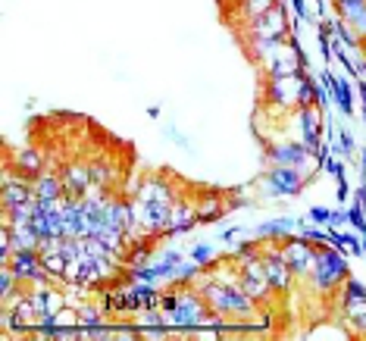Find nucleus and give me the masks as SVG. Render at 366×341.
<instances>
[{"label": "nucleus", "mask_w": 366, "mask_h": 341, "mask_svg": "<svg viewBox=\"0 0 366 341\" xmlns=\"http://www.w3.org/2000/svg\"><path fill=\"white\" fill-rule=\"evenodd\" d=\"M13 272L29 285H41V282H51V272L41 263V251H13L10 257Z\"/></svg>", "instance_id": "nucleus-9"}, {"label": "nucleus", "mask_w": 366, "mask_h": 341, "mask_svg": "<svg viewBox=\"0 0 366 341\" xmlns=\"http://www.w3.org/2000/svg\"><path fill=\"white\" fill-rule=\"evenodd\" d=\"M6 163L13 166V169H19L22 176H29V179H38L41 172H44V163H47V157L44 151H38V147H19L16 151V157H6Z\"/></svg>", "instance_id": "nucleus-15"}, {"label": "nucleus", "mask_w": 366, "mask_h": 341, "mask_svg": "<svg viewBox=\"0 0 366 341\" xmlns=\"http://www.w3.org/2000/svg\"><path fill=\"white\" fill-rule=\"evenodd\" d=\"M310 219L316 222V226H332V213L326 210V207H313V210H310Z\"/></svg>", "instance_id": "nucleus-27"}, {"label": "nucleus", "mask_w": 366, "mask_h": 341, "mask_svg": "<svg viewBox=\"0 0 366 341\" xmlns=\"http://www.w3.org/2000/svg\"><path fill=\"white\" fill-rule=\"evenodd\" d=\"M182 263H185V257H182L179 251L163 254V260H157V270H160V282H163V279H172V272H176Z\"/></svg>", "instance_id": "nucleus-25"}, {"label": "nucleus", "mask_w": 366, "mask_h": 341, "mask_svg": "<svg viewBox=\"0 0 366 341\" xmlns=\"http://www.w3.org/2000/svg\"><path fill=\"white\" fill-rule=\"evenodd\" d=\"M31 188H35V197L38 201H63L66 197V188H63V176L56 172H41L38 179H31Z\"/></svg>", "instance_id": "nucleus-16"}, {"label": "nucleus", "mask_w": 366, "mask_h": 341, "mask_svg": "<svg viewBox=\"0 0 366 341\" xmlns=\"http://www.w3.org/2000/svg\"><path fill=\"white\" fill-rule=\"evenodd\" d=\"M247 31V44H285L288 41V16L285 6H272L263 16H257L254 22L244 26Z\"/></svg>", "instance_id": "nucleus-3"}, {"label": "nucleus", "mask_w": 366, "mask_h": 341, "mask_svg": "<svg viewBox=\"0 0 366 341\" xmlns=\"http://www.w3.org/2000/svg\"><path fill=\"white\" fill-rule=\"evenodd\" d=\"M63 188H66V197H85V191L94 185V179H91V163H69L63 166Z\"/></svg>", "instance_id": "nucleus-14"}, {"label": "nucleus", "mask_w": 366, "mask_h": 341, "mask_svg": "<svg viewBox=\"0 0 366 341\" xmlns=\"http://www.w3.org/2000/svg\"><path fill=\"white\" fill-rule=\"evenodd\" d=\"M307 185V172L297 166H269V172L263 176V188L269 197H295L301 194Z\"/></svg>", "instance_id": "nucleus-5"}, {"label": "nucleus", "mask_w": 366, "mask_h": 341, "mask_svg": "<svg viewBox=\"0 0 366 341\" xmlns=\"http://www.w3.org/2000/svg\"><path fill=\"white\" fill-rule=\"evenodd\" d=\"M263 154L269 166H297V169H304L313 160V151L304 141H272V144H266Z\"/></svg>", "instance_id": "nucleus-7"}, {"label": "nucleus", "mask_w": 366, "mask_h": 341, "mask_svg": "<svg viewBox=\"0 0 366 341\" xmlns=\"http://www.w3.org/2000/svg\"><path fill=\"white\" fill-rule=\"evenodd\" d=\"M191 260H194V263H201V266H210L213 263V247L210 244H207V241H201V244H194V247H191Z\"/></svg>", "instance_id": "nucleus-26"}, {"label": "nucleus", "mask_w": 366, "mask_h": 341, "mask_svg": "<svg viewBox=\"0 0 366 341\" xmlns=\"http://www.w3.org/2000/svg\"><path fill=\"white\" fill-rule=\"evenodd\" d=\"M197 222H201L197 204L176 201V204H172V210H169V219H166V226H163V235H188Z\"/></svg>", "instance_id": "nucleus-12"}, {"label": "nucleus", "mask_w": 366, "mask_h": 341, "mask_svg": "<svg viewBox=\"0 0 366 341\" xmlns=\"http://www.w3.org/2000/svg\"><path fill=\"white\" fill-rule=\"evenodd\" d=\"M326 169L332 172V176H338V179H341V163H335V160H332V163H326Z\"/></svg>", "instance_id": "nucleus-32"}, {"label": "nucleus", "mask_w": 366, "mask_h": 341, "mask_svg": "<svg viewBox=\"0 0 366 341\" xmlns=\"http://www.w3.org/2000/svg\"><path fill=\"white\" fill-rule=\"evenodd\" d=\"M160 310L166 322L176 329H197L219 322L216 313L210 310V304H207V297L194 285H172V291H166L160 297Z\"/></svg>", "instance_id": "nucleus-1"}, {"label": "nucleus", "mask_w": 366, "mask_h": 341, "mask_svg": "<svg viewBox=\"0 0 366 341\" xmlns=\"http://www.w3.org/2000/svg\"><path fill=\"white\" fill-rule=\"evenodd\" d=\"M60 219H63V235L88 238V216H85L81 197H63L60 201Z\"/></svg>", "instance_id": "nucleus-10"}, {"label": "nucleus", "mask_w": 366, "mask_h": 341, "mask_svg": "<svg viewBox=\"0 0 366 341\" xmlns=\"http://www.w3.org/2000/svg\"><path fill=\"white\" fill-rule=\"evenodd\" d=\"M347 26H351V29L357 31V38H360V41H366V10H363L360 16H357L354 22H347Z\"/></svg>", "instance_id": "nucleus-30"}, {"label": "nucleus", "mask_w": 366, "mask_h": 341, "mask_svg": "<svg viewBox=\"0 0 366 341\" xmlns=\"http://www.w3.org/2000/svg\"><path fill=\"white\" fill-rule=\"evenodd\" d=\"M31 304H35V316H38V326H54L56 313L66 307L63 295L56 291L51 282H41V285H31Z\"/></svg>", "instance_id": "nucleus-8"}, {"label": "nucleus", "mask_w": 366, "mask_h": 341, "mask_svg": "<svg viewBox=\"0 0 366 341\" xmlns=\"http://www.w3.org/2000/svg\"><path fill=\"white\" fill-rule=\"evenodd\" d=\"M291 10H295L297 22H307V19H310V10H307V0H291Z\"/></svg>", "instance_id": "nucleus-28"}, {"label": "nucleus", "mask_w": 366, "mask_h": 341, "mask_svg": "<svg viewBox=\"0 0 366 341\" xmlns=\"http://www.w3.org/2000/svg\"><path fill=\"white\" fill-rule=\"evenodd\" d=\"M31 226L44 238H56L63 235V219H60V201H38L35 216H31Z\"/></svg>", "instance_id": "nucleus-11"}, {"label": "nucleus", "mask_w": 366, "mask_h": 341, "mask_svg": "<svg viewBox=\"0 0 366 341\" xmlns=\"http://www.w3.org/2000/svg\"><path fill=\"white\" fill-rule=\"evenodd\" d=\"M297 132H301V141L310 151L316 154L322 147V138H320V132H322V119H320V107H301L297 110Z\"/></svg>", "instance_id": "nucleus-13"}, {"label": "nucleus", "mask_w": 366, "mask_h": 341, "mask_svg": "<svg viewBox=\"0 0 366 341\" xmlns=\"http://www.w3.org/2000/svg\"><path fill=\"white\" fill-rule=\"evenodd\" d=\"M338 147H341V154L345 157H351L354 154V138L347 135V132H338Z\"/></svg>", "instance_id": "nucleus-29"}, {"label": "nucleus", "mask_w": 366, "mask_h": 341, "mask_svg": "<svg viewBox=\"0 0 366 341\" xmlns=\"http://www.w3.org/2000/svg\"><path fill=\"white\" fill-rule=\"evenodd\" d=\"M272 6H276V0H238V19L247 26V22H254L257 16H263Z\"/></svg>", "instance_id": "nucleus-21"}, {"label": "nucleus", "mask_w": 366, "mask_h": 341, "mask_svg": "<svg viewBox=\"0 0 366 341\" xmlns=\"http://www.w3.org/2000/svg\"><path fill=\"white\" fill-rule=\"evenodd\" d=\"M304 222L301 219H272V222H260L257 226V235H260L263 241H282V238H288L295 229H301Z\"/></svg>", "instance_id": "nucleus-17"}, {"label": "nucleus", "mask_w": 366, "mask_h": 341, "mask_svg": "<svg viewBox=\"0 0 366 341\" xmlns=\"http://www.w3.org/2000/svg\"><path fill=\"white\" fill-rule=\"evenodd\" d=\"M316 247H320V244L310 241V238H304V235L282 238L279 251H282V257H285V263L291 266L295 279H307V276H310V270H313V263H316Z\"/></svg>", "instance_id": "nucleus-4"}, {"label": "nucleus", "mask_w": 366, "mask_h": 341, "mask_svg": "<svg viewBox=\"0 0 366 341\" xmlns=\"http://www.w3.org/2000/svg\"><path fill=\"white\" fill-rule=\"evenodd\" d=\"M22 291V279L13 272L10 263H0V307H6Z\"/></svg>", "instance_id": "nucleus-20"}, {"label": "nucleus", "mask_w": 366, "mask_h": 341, "mask_svg": "<svg viewBox=\"0 0 366 341\" xmlns=\"http://www.w3.org/2000/svg\"><path fill=\"white\" fill-rule=\"evenodd\" d=\"M260 260H263V272H266V279H269L272 291H276V295H288L291 285H295V272H291V266L285 263V257H282L279 247L276 244L260 247Z\"/></svg>", "instance_id": "nucleus-6"}, {"label": "nucleus", "mask_w": 366, "mask_h": 341, "mask_svg": "<svg viewBox=\"0 0 366 341\" xmlns=\"http://www.w3.org/2000/svg\"><path fill=\"white\" fill-rule=\"evenodd\" d=\"M229 210H235V207H229V201L219 194V191H210V194H207V201H197L201 222H213V219H219V216L229 213Z\"/></svg>", "instance_id": "nucleus-18"}, {"label": "nucleus", "mask_w": 366, "mask_h": 341, "mask_svg": "<svg viewBox=\"0 0 366 341\" xmlns=\"http://www.w3.org/2000/svg\"><path fill=\"white\" fill-rule=\"evenodd\" d=\"M335 10L345 22H354L357 16L366 10V0H335Z\"/></svg>", "instance_id": "nucleus-24"}, {"label": "nucleus", "mask_w": 366, "mask_h": 341, "mask_svg": "<svg viewBox=\"0 0 366 341\" xmlns=\"http://www.w3.org/2000/svg\"><path fill=\"white\" fill-rule=\"evenodd\" d=\"M363 251H366V241H363Z\"/></svg>", "instance_id": "nucleus-35"}, {"label": "nucleus", "mask_w": 366, "mask_h": 341, "mask_svg": "<svg viewBox=\"0 0 366 341\" xmlns=\"http://www.w3.org/2000/svg\"><path fill=\"white\" fill-rule=\"evenodd\" d=\"M91 179H94V185H101V188H110L116 182V169L110 166L107 157H97V160L91 163Z\"/></svg>", "instance_id": "nucleus-22"}, {"label": "nucleus", "mask_w": 366, "mask_h": 341, "mask_svg": "<svg viewBox=\"0 0 366 341\" xmlns=\"http://www.w3.org/2000/svg\"><path fill=\"white\" fill-rule=\"evenodd\" d=\"M363 169H366V154H363Z\"/></svg>", "instance_id": "nucleus-34"}, {"label": "nucleus", "mask_w": 366, "mask_h": 341, "mask_svg": "<svg viewBox=\"0 0 366 341\" xmlns=\"http://www.w3.org/2000/svg\"><path fill=\"white\" fill-rule=\"evenodd\" d=\"M326 85H329L332 94H335L338 110H341V113H351V110H354V91H351V85H347V79L326 72Z\"/></svg>", "instance_id": "nucleus-19"}, {"label": "nucleus", "mask_w": 366, "mask_h": 341, "mask_svg": "<svg viewBox=\"0 0 366 341\" xmlns=\"http://www.w3.org/2000/svg\"><path fill=\"white\" fill-rule=\"evenodd\" d=\"M79 326L81 329H97V326H104V313L101 310H97V307L94 304H81L79 307Z\"/></svg>", "instance_id": "nucleus-23"}, {"label": "nucleus", "mask_w": 366, "mask_h": 341, "mask_svg": "<svg viewBox=\"0 0 366 341\" xmlns=\"http://www.w3.org/2000/svg\"><path fill=\"white\" fill-rule=\"evenodd\" d=\"M347 276H351V272H347V260L335 247H326V244L316 247V263H313L310 276H307V282H310V288L316 295H335V291L345 288Z\"/></svg>", "instance_id": "nucleus-2"}, {"label": "nucleus", "mask_w": 366, "mask_h": 341, "mask_svg": "<svg viewBox=\"0 0 366 341\" xmlns=\"http://www.w3.org/2000/svg\"><path fill=\"white\" fill-rule=\"evenodd\" d=\"M347 222H354L357 229L366 232V222H363V213H360V210H351V213H347Z\"/></svg>", "instance_id": "nucleus-31"}, {"label": "nucleus", "mask_w": 366, "mask_h": 341, "mask_svg": "<svg viewBox=\"0 0 366 341\" xmlns=\"http://www.w3.org/2000/svg\"><path fill=\"white\" fill-rule=\"evenodd\" d=\"M360 51H363V60H366V41H363V47H360Z\"/></svg>", "instance_id": "nucleus-33"}]
</instances>
